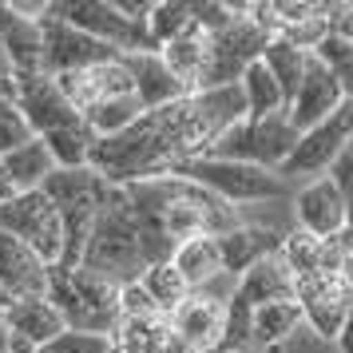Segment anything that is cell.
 <instances>
[{
  "label": "cell",
  "instance_id": "cell-1",
  "mask_svg": "<svg viewBox=\"0 0 353 353\" xmlns=\"http://www.w3.org/2000/svg\"><path fill=\"white\" fill-rule=\"evenodd\" d=\"M239 119H246L239 83L191 92V96L175 99L167 108L143 112L128 131H119L112 139H96L88 167L108 187H131V183L163 179L179 163L207 155V147Z\"/></svg>",
  "mask_w": 353,
  "mask_h": 353
},
{
  "label": "cell",
  "instance_id": "cell-2",
  "mask_svg": "<svg viewBox=\"0 0 353 353\" xmlns=\"http://www.w3.org/2000/svg\"><path fill=\"white\" fill-rule=\"evenodd\" d=\"M123 194H128L139 234H143L147 266L171 262L179 242L199 239V234H226L230 226H239L234 207H226L223 199H214L210 191L175 175L131 183V187H123Z\"/></svg>",
  "mask_w": 353,
  "mask_h": 353
},
{
  "label": "cell",
  "instance_id": "cell-3",
  "mask_svg": "<svg viewBox=\"0 0 353 353\" xmlns=\"http://www.w3.org/2000/svg\"><path fill=\"white\" fill-rule=\"evenodd\" d=\"M80 266L115 282V286L139 282V274L147 270L143 234H139V223H135V210H131L123 187H108L103 207H99L92 234H88V246H83Z\"/></svg>",
  "mask_w": 353,
  "mask_h": 353
},
{
  "label": "cell",
  "instance_id": "cell-4",
  "mask_svg": "<svg viewBox=\"0 0 353 353\" xmlns=\"http://www.w3.org/2000/svg\"><path fill=\"white\" fill-rule=\"evenodd\" d=\"M44 298L64 318V330L112 337L115 325H119V286L92 270H83V266H76V270L48 266Z\"/></svg>",
  "mask_w": 353,
  "mask_h": 353
},
{
  "label": "cell",
  "instance_id": "cell-5",
  "mask_svg": "<svg viewBox=\"0 0 353 353\" xmlns=\"http://www.w3.org/2000/svg\"><path fill=\"white\" fill-rule=\"evenodd\" d=\"M40 191L48 194V203L56 207L60 226H64V258H60V266L76 270L83 258V246H88V234H92V223H96L99 207H103L108 183L92 167H80V171L56 167Z\"/></svg>",
  "mask_w": 353,
  "mask_h": 353
},
{
  "label": "cell",
  "instance_id": "cell-6",
  "mask_svg": "<svg viewBox=\"0 0 353 353\" xmlns=\"http://www.w3.org/2000/svg\"><path fill=\"white\" fill-rule=\"evenodd\" d=\"M171 175L210 191L214 199H223L226 207H239V203H270V199H282L290 191L286 179H278L274 171H262V167H250V163L210 159V155L179 163Z\"/></svg>",
  "mask_w": 353,
  "mask_h": 353
},
{
  "label": "cell",
  "instance_id": "cell-7",
  "mask_svg": "<svg viewBox=\"0 0 353 353\" xmlns=\"http://www.w3.org/2000/svg\"><path fill=\"white\" fill-rule=\"evenodd\" d=\"M298 143V131L290 128L286 112L266 115V119H239L207 147L210 159H230V163H250L262 171H274L290 159V151Z\"/></svg>",
  "mask_w": 353,
  "mask_h": 353
},
{
  "label": "cell",
  "instance_id": "cell-8",
  "mask_svg": "<svg viewBox=\"0 0 353 353\" xmlns=\"http://www.w3.org/2000/svg\"><path fill=\"white\" fill-rule=\"evenodd\" d=\"M48 17L80 28L92 40H99V44H112L123 56H131V52H159L151 44V36H147V24H135V20L119 17L112 0H52Z\"/></svg>",
  "mask_w": 353,
  "mask_h": 353
},
{
  "label": "cell",
  "instance_id": "cell-9",
  "mask_svg": "<svg viewBox=\"0 0 353 353\" xmlns=\"http://www.w3.org/2000/svg\"><path fill=\"white\" fill-rule=\"evenodd\" d=\"M274 36L266 28H258L254 20L242 12L230 28L207 36V68H203V80H199V92H210V88H230V83L242 80V72L262 60V52Z\"/></svg>",
  "mask_w": 353,
  "mask_h": 353
},
{
  "label": "cell",
  "instance_id": "cell-10",
  "mask_svg": "<svg viewBox=\"0 0 353 353\" xmlns=\"http://www.w3.org/2000/svg\"><path fill=\"white\" fill-rule=\"evenodd\" d=\"M0 230L20 239L24 246H32L48 266H60L64 226H60V214H56V207L48 203L44 191H24L8 203H0Z\"/></svg>",
  "mask_w": 353,
  "mask_h": 353
},
{
  "label": "cell",
  "instance_id": "cell-11",
  "mask_svg": "<svg viewBox=\"0 0 353 353\" xmlns=\"http://www.w3.org/2000/svg\"><path fill=\"white\" fill-rule=\"evenodd\" d=\"M353 143V99H345L330 119L314 123L310 131L298 135V143L290 151V159L278 167V179H318L330 171V163Z\"/></svg>",
  "mask_w": 353,
  "mask_h": 353
},
{
  "label": "cell",
  "instance_id": "cell-12",
  "mask_svg": "<svg viewBox=\"0 0 353 353\" xmlns=\"http://www.w3.org/2000/svg\"><path fill=\"white\" fill-rule=\"evenodd\" d=\"M40 40H44V72L48 76H68V72H88L96 64L119 60L123 52H115L112 44H99L88 32L72 28L56 17H40Z\"/></svg>",
  "mask_w": 353,
  "mask_h": 353
},
{
  "label": "cell",
  "instance_id": "cell-13",
  "mask_svg": "<svg viewBox=\"0 0 353 353\" xmlns=\"http://www.w3.org/2000/svg\"><path fill=\"white\" fill-rule=\"evenodd\" d=\"M353 290L341 282V274H310L294 278V302L302 310V321L325 341H337L345 314H350Z\"/></svg>",
  "mask_w": 353,
  "mask_h": 353
},
{
  "label": "cell",
  "instance_id": "cell-14",
  "mask_svg": "<svg viewBox=\"0 0 353 353\" xmlns=\"http://www.w3.org/2000/svg\"><path fill=\"white\" fill-rule=\"evenodd\" d=\"M17 108L20 115L28 119V128H32L36 139H44V135H52V131L60 128H72V123H80L83 115L68 103L64 96H60V88H56V80L52 76H17Z\"/></svg>",
  "mask_w": 353,
  "mask_h": 353
},
{
  "label": "cell",
  "instance_id": "cell-15",
  "mask_svg": "<svg viewBox=\"0 0 353 353\" xmlns=\"http://www.w3.org/2000/svg\"><path fill=\"white\" fill-rule=\"evenodd\" d=\"M341 103H345V92L337 88V80L325 72V64H321L318 56H310L305 72H302V83H298V92H294V99H290V108H286V119H290V128L302 135L314 123L330 119Z\"/></svg>",
  "mask_w": 353,
  "mask_h": 353
},
{
  "label": "cell",
  "instance_id": "cell-16",
  "mask_svg": "<svg viewBox=\"0 0 353 353\" xmlns=\"http://www.w3.org/2000/svg\"><path fill=\"white\" fill-rule=\"evenodd\" d=\"M294 214H298V230L314 234V239H341L350 230V210L341 203L337 187L330 183V175L310 179L302 191L294 194Z\"/></svg>",
  "mask_w": 353,
  "mask_h": 353
},
{
  "label": "cell",
  "instance_id": "cell-17",
  "mask_svg": "<svg viewBox=\"0 0 353 353\" xmlns=\"http://www.w3.org/2000/svg\"><path fill=\"white\" fill-rule=\"evenodd\" d=\"M223 318H226V298L210 294V290H191V298L171 314V334L183 337L191 350L214 353L219 337H223Z\"/></svg>",
  "mask_w": 353,
  "mask_h": 353
},
{
  "label": "cell",
  "instance_id": "cell-18",
  "mask_svg": "<svg viewBox=\"0 0 353 353\" xmlns=\"http://www.w3.org/2000/svg\"><path fill=\"white\" fill-rule=\"evenodd\" d=\"M0 48L8 60L12 80L17 76H40L44 72V40H40V20L20 17L8 0H0ZM48 76V72H44Z\"/></svg>",
  "mask_w": 353,
  "mask_h": 353
},
{
  "label": "cell",
  "instance_id": "cell-19",
  "mask_svg": "<svg viewBox=\"0 0 353 353\" xmlns=\"http://www.w3.org/2000/svg\"><path fill=\"white\" fill-rule=\"evenodd\" d=\"M0 286L8 290V298H44L48 290V262L36 254L32 246L0 230Z\"/></svg>",
  "mask_w": 353,
  "mask_h": 353
},
{
  "label": "cell",
  "instance_id": "cell-20",
  "mask_svg": "<svg viewBox=\"0 0 353 353\" xmlns=\"http://www.w3.org/2000/svg\"><path fill=\"white\" fill-rule=\"evenodd\" d=\"M282 230H274V226H258V223H239L230 226L226 234H219V254H223V274L230 278H242V274L250 270L254 262L262 258L278 254V246H282Z\"/></svg>",
  "mask_w": 353,
  "mask_h": 353
},
{
  "label": "cell",
  "instance_id": "cell-21",
  "mask_svg": "<svg viewBox=\"0 0 353 353\" xmlns=\"http://www.w3.org/2000/svg\"><path fill=\"white\" fill-rule=\"evenodd\" d=\"M123 64H128V72H131L135 99L143 103V112H155V108H167V103H175V99L191 96V92L171 76V68L163 64L159 52H131V56H123Z\"/></svg>",
  "mask_w": 353,
  "mask_h": 353
},
{
  "label": "cell",
  "instance_id": "cell-22",
  "mask_svg": "<svg viewBox=\"0 0 353 353\" xmlns=\"http://www.w3.org/2000/svg\"><path fill=\"white\" fill-rule=\"evenodd\" d=\"M4 321H8L17 341H24L36 353L64 334V318L56 314V305L48 298H20V302H12L4 310Z\"/></svg>",
  "mask_w": 353,
  "mask_h": 353
},
{
  "label": "cell",
  "instance_id": "cell-23",
  "mask_svg": "<svg viewBox=\"0 0 353 353\" xmlns=\"http://www.w3.org/2000/svg\"><path fill=\"white\" fill-rule=\"evenodd\" d=\"M234 294L246 305H254V310L266 302H286V298H294V274H290V266L278 254H270L262 262H254L242 278H234Z\"/></svg>",
  "mask_w": 353,
  "mask_h": 353
},
{
  "label": "cell",
  "instance_id": "cell-24",
  "mask_svg": "<svg viewBox=\"0 0 353 353\" xmlns=\"http://www.w3.org/2000/svg\"><path fill=\"white\" fill-rule=\"evenodd\" d=\"M171 266L183 274V282L191 290H207L223 274V254H219V234H199L175 246Z\"/></svg>",
  "mask_w": 353,
  "mask_h": 353
},
{
  "label": "cell",
  "instance_id": "cell-25",
  "mask_svg": "<svg viewBox=\"0 0 353 353\" xmlns=\"http://www.w3.org/2000/svg\"><path fill=\"white\" fill-rule=\"evenodd\" d=\"M163 64L171 68V76H175L187 92H199V80H203V68H207V32H183L179 40L171 44H163L159 48Z\"/></svg>",
  "mask_w": 353,
  "mask_h": 353
},
{
  "label": "cell",
  "instance_id": "cell-26",
  "mask_svg": "<svg viewBox=\"0 0 353 353\" xmlns=\"http://www.w3.org/2000/svg\"><path fill=\"white\" fill-rule=\"evenodd\" d=\"M0 163H4V171H8V179H12V187H17L20 194L40 191V187L48 183V175L56 171V159L48 155V147L40 143V139H28L24 147L8 151Z\"/></svg>",
  "mask_w": 353,
  "mask_h": 353
},
{
  "label": "cell",
  "instance_id": "cell-27",
  "mask_svg": "<svg viewBox=\"0 0 353 353\" xmlns=\"http://www.w3.org/2000/svg\"><path fill=\"white\" fill-rule=\"evenodd\" d=\"M239 92H242V103H246V119H266V115H282L286 112L282 92H278V83H274V76L266 72L262 60H254V64L242 72Z\"/></svg>",
  "mask_w": 353,
  "mask_h": 353
},
{
  "label": "cell",
  "instance_id": "cell-28",
  "mask_svg": "<svg viewBox=\"0 0 353 353\" xmlns=\"http://www.w3.org/2000/svg\"><path fill=\"white\" fill-rule=\"evenodd\" d=\"M40 143L48 147V155L56 159V167H64V171H80L92 163V147H96V131L88 128V119L80 123H72V128H60L44 135Z\"/></svg>",
  "mask_w": 353,
  "mask_h": 353
},
{
  "label": "cell",
  "instance_id": "cell-29",
  "mask_svg": "<svg viewBox=\"0 0 353 353\" xmlns=\"http://www.w3.org/2000/svg\"><path fill=\"white\" fill-rule=\"evenodd\" d=\"M305 60H310V52L286 44L282 36H274L270 44H266V52H262V64H266V72L274 76V83H278L286 108H290V99H294V92H298V83H302Z\"/></svg>",
  "mask_w": 353,
  "mask_h": 353
},
{
  "label": "cell",
  "instance_id": "cell-30",
  "mask_svg": "<svg viewBox=\"0 0 353 353\" xmlns=\"http://www.w3.org/2000/svg\"><path fill=\"white\" fill-rule=\"evenodd\" d=\"M298 325H302V310H298L294 298L258 305V310H254V345L274 350V345H282L286 337L298 334Z\"/></svg>",
  "mask_w": 353,
  "mask_h": 353
},
{
  "label": "cell",
  "instance_id": "cell-31",
  "mask_svg": "<svg viewBox=\"0 0 353 353\" xmlns=\"http://www.w3.org/2000/svg\"><path fill=\"white\" fill-rule=\"evenodd\" d=\"M139 286L151 294V302L159 305L163 318H171L179 305L191 298V286L183 282V274H179L171 262H155V266H147V270L139 274Z\"/></svg>",
  "mask_w": 353,
  "mask_h": 353
},
{
  "label": "cell",
  "instance_id": "cell-32",
  "mask_svg": "<svg viewBox=\"0 0 353 353\" xmlns=\"http://www.w3.org/2000/svg\"><path fill=\"white\" fill-rule=\"evenodd\" d=\"M139 115H143V103L135 96H115V99L92 103V108L83 112V119H88V128L96 131V139H112L119 131H128Z\"/></svg>",
  "mask_w": 353,
  "mask_h": 353
},
{
  "label": "cell",
  "instance_id": "cell-33",
  "mask_svg": "<svg viewBox=\"0 0 353 353\" xmlns=\"http://www.w3.org/2000/svg\"><path fill=\"white\" fill-rule=\"evenodd\" d=\"M191 28H194L191 0H155V4H151L147 36H151V44H155V48L171 44V40H179V36L191 32Z\"/></svg>",
  "mask_w": 353,
  "mask_h": 353
},
{
  "label": "cell",
  "instance_id": "cell-34",
  "mask_svg": "<svg viewBox=\"0 0 353 353\" xmlns=\"http://www.w3.org/2000/svg\"><path fill=\"white\" fill-rule=\"evenodd\" d=\"M171 337V321L167 318H128L115 325L112 341H119L131 353H159Z\"/></svg>",
  "mask_w": 353,
  "mask_h": 353
},
{
  "label": "cell",
  "instance_id": "cell-35",
  "mask_svg": "<svg viewBox=\"0 0 353 353\" xmlns=\"http://www.w3.org/2000/svg\"><path fill=\"white\" fill-rule=\"evenodd\" d=\"M246 345H254V305H246L230 290L226 298V318H223V337H219V350L214 353H239Z\"/></svg>",
  "mask_w": 353,
  "mask_h": 353
},
{
  "label": "cell",
  "instance_id": "cell-36",
  "mask_svg": "<svg viewBox=\"0 0 353 353\" xmlns=\"http://www.w3.org/2000/svg\"><path fill=\"white\" fill-rule=\"evenodd\" d=\"M310 56H318L321 64H325V72L337 80V88L345 92V99H353V44H350V40L325 36Z\"/></svg>",
  "mask_w": 353,
  "mask_h": 353
},
{
  "label": "cell",
  "instance_id": "cell-37",
  "mask_svg": "<svg viewBox=\"0 0 353 353\" xmlns=\"http://www.w3.org/2000/svg\"><path fill=\"white\" fill-rule=\"evenodd\" d=\"M28 139H36V135H32V128H28V119L20 115L17 99H0V159H4L8 151L24 147Z\"/></svg>",
  "mask_w": 353,
  "mask_h": 353
},
{
  "label": "cell",
  "instance_id": "cell-38",
  "mask_svg": "<svg viewBox=\"0 0 353 353\" xmlns=\"http://www.w3.org/2000/svg\"><path fill=\"white\" fill-rule=\"evenodd\" d=\"M112 345V337L103 334H76V330H64V334L56 337V341H48L40 353H103Z\"/></svg>",
  "mask_w": 353,
  "mask_h": 353
},
{
  "label": "cell",
  "instance_id": "cell-39",
  "mask_svg": "<svg viewBox=\"0 0 353 353\" xmlns=\"http://www.w3.org/2000/svg\"><path fill=\"white\" fill-rule=\"evenodd\" d=\"M128 318H163L159 305L151 302V294L139 282L119 286V321H128Z\"/></svg>",
  "mask_w": 353,
  "mask_h": 353
},
{
  "label": "cell",
  "instance_id": "cell-40",
  "mask_svg": "<svg viewBox=\"0 0 353 353\" xmlns=\"http://www.w3.org/2000/svg\"><path fill=\"white\" fill-rule=\"evenodd\" d=\"M330 183L337 187V194H341V203H345V210H350V230H353V143L337 155L334 163H330Z\"/></svg>",
  "mask_w": 353,
  "mask_h": 353
},
{
  "label": "cell",
  "instance_id": "cell-41",
  "mask_svg": "<svg viewBox=\"0 0 353 353\" xmlns=\"http://www.w3.org/2000/svg\"><path fill=\"white\" fill-rule=\"evenodd\" d=\"M321 17H325V28L337 40H350L353 44V0H334V4H321Z\"/></svg>",
  "mask_w": 353,
  "mask_h": 353
},
{
  "label": "cell",
  "instance_id": "cell-42",
  "mask_svg": "<svg viewBox=\"0 0 353 353\" xmlns=\"http://www.w3.org/2000/svg\"><path fill=\"white\" fill-rule=\"evenodd\" d=\"M112 4H115V12H119V17L135 20V24H147V17H151V4H155V0H112Z\"/></svg>",
  "mask_w": 353,
  "mask_h": 353
},
{
  "label": "cell",
  "instance_id": "cell-43",
  "mask_svg": "<svg viewBox=\"0 0 353 353\" xmlns=\"http://www.w3.org/2000/svg\"><path fill=\"white\" fill-rule=\"evenodd\" d=\"M337 350L341 353H353V298H350V314H345V325L337 334Z\"/></svg>",
  "mask_w": 353,
  "mask_h": 353
},
{
  "label": "cell",
  "instance_id": "cell-44",
  "mask_svg": "<svg viewBox=\"0 0 353 353\" xmlns=\"http://www.w3.org/2000/svg\"><path fill=\"white\" fill-rule=\"evenodd\" d=\"M337 242H341V239H337ZM341 246H345V242H341ZM337 274H341V282L353 290V246L341 250V266H337Z\"/></svg>",
  "mask_w": 353,
  "mask_h": 353
},
{
  "label": "cell",
  "instance_id": "cell-45",
  "mask_svg": "<svg viewBox=\"0 0 353 353\" xmlns=\"http://www.w3.org/2000/svg\"><path fill=\"white\" fill-rule=\"evenodd\" d=\"M12 350H17V337H12L8 321H4V314H0V353H12Z\"/></svg>",
  "mask_w": 353,
  "mask_h": 353
},
{
  "label": "cell",
  "instance_id": "cell-46",
  "mask_svg": "<svg viewBox=\"0 0 353 353\" xmlns=\"http://www.w3.org/2000/svg\"><path fill=\"white\" fill-rule=\"evenodd\" d=\"M17 187H12V179H8V171H4V163H0V203H8V199H17Z\"/></svg>",
  "mask_w": 353,
  "mask_h": 353
},
{
  "label": "cell",
  "instance_id": "cell-47",
  "mask_svg": "<svg viewBox=\"0 0 353 353\" xmlns=\"http://www.w3.org/2000/svg\"><path fill=\"white\" fill-rule=\"evenodd\" d=\"M159 353H199V350H191V345H187L183 337H175V334H171V337H167V345H163Z\"/></svg>",
  "mask_w": 353,
  "mask_h": 353
},
{
  "label": "cell",
  "instance_id": "cell-48",
  "mask_svg": "<svg viewBox=\"0 0 353 353\" xmlns=\"http://www.w3.org/2000/svg\"><path fill=\"white\" fill-rule=\"evenodd\" d=\"M17 96V83H12V76H0V99H12Z\"/></svg>",
  "mask_w": 353,
  "mask_h": 353
},
{
  "label": "cell",
  "instance_id": "cell-49",
  "mask_svg": "<svg viewBox=\"0 0 353 353\" xmlns=\"http://www.w3.org/2000/svg\"><path fill=\"white\" fill-rule=\"evenodd\" d=\"M8 305H12V298H8V290L0 286V314H4V310H8Z\"/></svg>",
  "mask_w": 353,
  "mask_h": 353
},
{
  "label": "cell",
  "instance_id": "cell-50",
  "mask_svg": "<svg viewBox=\"0 0 353 353\" xmlns=\"http://www.w3.org/2000/svg\"><path fill=\"white\" fill-rule=\"evenodd\" d=\"M0 76H12V72H8V60H4V48H0Z\"/></svg>",
  "mask_w": 353,
  "mask_h": 353
},
{
  "label": "cell",
  "instance_id": "cell-51",
  "mask_svg": "<svg viewBox=\"0 0 353 353\" xmlns=\"http://www.w3.org/2000/svg\"><path fill=\"white\" fill-rule=\"evenodd\" d=\"M103 353H131V350H123L119 341H112V345H108V350H103Z\"/></svg>",
  "mask_w": 353,
  "mask_h": 353
},
{
  "label": "cell",
  "instance_id": "cell-52",
  "mask_svg": "<svg viewBox=\"0 0 353 353\" xmlns=\"http://www.w3.org/2000/svg\"><path fill=\"white\" fill-rule=\"evenodd\" d=\"M12 353H36V350H28V345H24V341H17V350Z\"/></svg>",
  "mask_w": 353,
  "mask_h": 353
},
{
  "label": "cell",
  "instance_id": "cell-53",
  "mask_svg": "<svg viewBox=\"0 0 353 353\" xmlns=\"http://www.w3.org/2000/svg\"><path fill=\"white\" fill-rule=\"evenodd\" d=\"M341 242H345V246H353V230H345V234H341Z\"/></svg>",
  "mask_w": 353,
  "mask_h": 353
}]
</instances>
